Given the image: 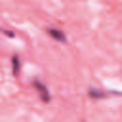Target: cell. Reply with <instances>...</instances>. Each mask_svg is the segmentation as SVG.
I'll return each instance as SVG.
<instances>
[{"instance_id":"6da1fadb","label":"cell","mask_w":122,"mask_h":122,"mask_svg":"<svg viewBox=\"0 0 122 122\" xmlns=\"http://www.w3.org/2000/svg\"><path fill=\"white\" fill-rule=\"evenodd\" d=\"M32 88L38 92V95H40V99L42 101H46V103H50L51 101V95H50V90H48V86L42 82V80H38V78H34L32 80Z\"/></svg>"},{"instance_id":"7a4b0ae2","label":"cell","mask_w":122,"mask_h":122,"mask_svg":"<svg viewBox=\"0 0 122 122\" xmlns=\"http://www.w3.org/2000/svg\"><path fill=\"white\" fill-rule=\"evenodd\" d=\"M44 30H46V34H48L50 38H53L55 42H59V44H67V34H65L61 29H57V27H46Z\"/></svg>"},{"instance_id":"3957f363","label":"cell","mask_w":122,"mask_h":122,"mask_svg":"<svg viewBox=\"0 0 122 122\" xmlns=\"http://www.w3.org/2000/svg\"><path fill=\"white\" fill-rule=\"evenodd\" d=\"M88 95L92 99H107L111 95H118V92H105V90H99V88H90L88 90Z\"/></svg>"},{"instance_id":"277c9868","label":"cell","mask_w":122,"mask_h":122,"mask_svg":"<svg viewBox=\"0 0 122 122\" xmlns=\"http://www.w3.org/2000/svg\"><path fill=\"white\" fill-rule=\"evenodd\" d=\"M19 65H21L19 55H13V57H11V71H13V76H19Z\"/></svg>"}]
</instances>
